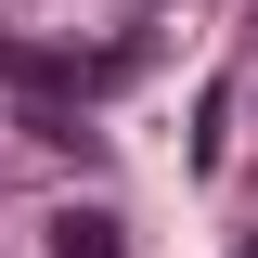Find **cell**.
Here are the masks:
<instances>
[{"mask_svg":"<svg viewBox=\"0 0 258 258\" xmlns=\"http://www.w3.org/2000/svg\"><path fill=\"white\" fill-rule=\"evenodd\" d=\"M39 258H129V232H116V207H52Z\"/></svg>","mask_w":258,"mask_h":258,"instance_id":"obj_1","label":"cell"},{"mask_svg":"<svg viewBox=\"0 0 258 258\" xmlns=\"http://www.w3.org/2000/svg\"><path fill=\"white\" fill-rule=\"evenodd\" d=\"M232 258H258V245H232Z\"/></svg>","mask_w":258,"mask_h":258,"instance_id":"obj_2","label":"cell"}]
</instances>
